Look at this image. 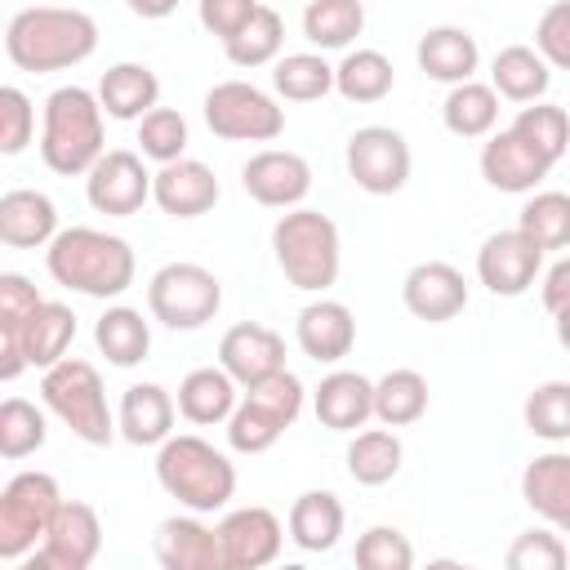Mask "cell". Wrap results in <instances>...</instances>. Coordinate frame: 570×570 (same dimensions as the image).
<instances>
[{"instance_id":"cell-1","label":"cell","mask_w":570,"mask_h":570,"mask_svg":"<svg viewBox=\"0 0 570 570\" xmlns=\"http://www.w3.org/2000/svg\"><path fill=\"white\" fill-rule=\"evenodd\" d=\"M94 49H98V22L85 9L36 4V9H18L4 27L9 62L31 76L67 71V67L85 62Z\"/></svg>"},{"instance_id":"cell-44","label":"cell","mask_w":570,"mask_h":570,"mask_svg":"<svg viewBox=\"0 0 570 570\" xmlns=\"http://www.w3.org/2000/svg\"><path fill=\"white\" fill-rule=\"evenodd\" d=\"M49 441V419L40 405L22 401V396H9L0 405V454L13 463V459H27L36 454L40 445Z\"/></svg>"},{"instance_id":"cell-37","label":"cell","mask_w":570,"mask_h":570,"mask_svg":"<svg viewBox=\"0 0 570 570\" xmlns=\"http://www.w3.org/2000/svg\"><path fill=\"white\" fill-rule=\"evenodd\" d=\"M45 548L62 552L67 561L94 566V557H98V548H102V521H98V512H94L89 503H80V499H67V503L58 508L49 534H45Z\"/></svg>"},{"instance_id":"cell-51","label":"cell","mask_w":570,"mask_h":570,"mask_svg":"<svg viewBox=\"0 0 570 570\" xmlns=\"http://www.w3.org/2000/svg\"><path fill=\"white\" fill-rule=\"evenodd\" d=\"M40 303H45L40 289L22 272H4L0 276V330H18Z\"/></svg>"},{"instance_id":"cell-6","label":"cell","mask_w":570,"mask_h":570,"mask_svg":"<svg viewBox=\"0 0 570 570\" xmlns=\"http://www.w3.org/2000/svg\"><path fill=\"white\" fill-rule=\"evenodd\" d=\"M40 401L85 445H111V436H120L116 432V414L107 405L102 374L80 356H67L62 365L40 374Z\"/></svg>"},{"instance_id":"cell-43","label":"cell","mask_w":570,"mask_h":570,"mask_svg":"<svg viewBox=\"0 0 570 570\" xmlns=\"http://www.w3.org/2000/svg\"><path fill=\"white\" fill-rule=\"evenodd\" d=\"M521 414H525L530 436H539V441H548V445L570 441V379H548V383H539V387L525 396Z\"/></svg>"},{"instance_id":"cell-48","label":"cell","mask_w":570,"mask_h":570,"mask_svg":"<svg viewBox=\"0 0 570 570\" xmlns=\"http://www.w3.org/2000/svg\"><path fill=\"white\" fill-rule=\"evenodd\" d=\"M31 138H36V107L18 85H4L0 89V151L18 156L27 151Z\"/></svg>"},{"instance_id":"cell-3","label":"cell","mask_w":570,"mask_h":570,"mask_svg":"<svg viewBox=\"0 0 570 570\" xmlns=\"http://www.w3.org/2000/svg\"><path fill=\"white\" fill-rule=\"evenodd\" d=\"M107 156V129H102V102L85 85H58L45 98L40 111V160L62 174H89Z\"/></svg>"},{"instance_id":"cell-23","label":"cell","mask_w":570,"mask_h":570,"mask_svg":"<svg viewBox=\"0 0 570 570\" xmlns=\"http://www.w3.org/2000/svg\"><path fill=\"white\" fill-rule=\"evenodd\" d=\"M481 178L494 187V191H508V196H534V187L548 178L552 165H543L512 129H499L481 142Z\"/></svg>"},{"instance_id":"cell-29","label":"cell","mask_w":570,"mask_h":570,"mask_svg":"<svg viewBox=\"0 0 570 570\" xmlns=\"http://www.w3.org/2000/svg\"><path fill=\"white\" fill-rule=\"evenodd\" d=\"M98 102L111 120H142L160 107V80L147 62H116L98 80Z\"/></svg>"},{"instance_id":"cell-28","label":"cell","mask_w":570,"mask_h":570,"mask_svg":"<svg viewBox=\"0 0 570 570\" xmlns=\"http://www.w3.org/2000/svg\"><path fill=\"white\" fill-rule=\"evenodd\" d=\"M419 71L428 80H441V85H468L481 67V49H476V36L463 31V27H432L419 36Z\"/></svg>"},{"instance_id":"cell-4","label":"cell","mask_w":570,"mask_h":570,"mask_svg":"<svg viewBox=\"0 0 570 570\" xmlns=\"http://www.w3.org/2000/svg\"><path fill=\"white\" fill-rule=\"evenodd\" d=\"M156 481L169 499H178L191 517L218 512L236 494V463L214 450L205 436L178 432L156 450Z\"/></svg>"},{"instance_id":"cell-2","label":"cell","mask_w":570,"mask_h":570,"mask_svg":"<svg viewBox=\"0 0 570 570\" xmlns=\"http://www.w3.org/2000/svg\"><path fill=\"white\" fill-rule=\"evenodd\" d=\"M45 267L62 289L85 298H120L138 272L129 240L102 227H62L45 249Z\"/></svg>"},{"instance_id":"cell-54","label":"cell","mask_w":570,"mask_h":570,"mask_svg":"<svg viewBox=\"0 0 570 570\" xmlns=\"http://www.w3.org/2000/svg\"><path fill=\"white\" fill-rule=\"evenodd\" d=\"M419 570H476V566H468V561H459V557H432V561L419 566Z\"/></svg>"},{"instance_id":"cell-35","label":"cell","mask_w":570,"mask_h":570,"mask_svg":"<svg viewBox=\"0 0 570 570\" xmlns=\"http://www.w3.org/2000/svg\"><path fill=\"white\" fill-rule=\"evenodd\" d=\"M392 85H396V71L383 49H352L334 67V89L347 102H383L392 94Z\"/></svg>"},{"instance_id":"cell-32","label":"cell","mask_w":570,"mask_h":570,"mask_svg":"<svg viewBox=\"0 0 570 570\" xmlns=\"http://www.w3.org/2000/svg\"><path fill=\"white\" fill-rule=\"evenodd\" d=\"M94 343L98 352L116 365V370H134L138 361H147L151 352V325L138 307H125V303H111L98 321H94Z\"/></svg>"},{"instance_id":"cell-25","label":"cell","mask_w":570,"mask_h":570,"mask_svg":"<svg viewBox=\"0 0 570 570\" xmlns=\"http://www.w3.org/2000/svg\"><path fill=\"white\" fill-rule=\"evenodd\" d=\"M174 414H178V401L160 383H129L120 392V405H116V432L129 445H156L160 450L174 436Z\"/></svg>"},{"instance_id":"cell-46","label":"cell","mask_w":570,"mask_h":570,"mask_svg":"<svg viewBox=\"0 0 570 570\" xmlns=\"http://www.w3.org/2000/svg\"><path fill=\"white\" fill-rule=\"evenodd\" d=\"M503 570H570V548L557 530L534 525V530H521L508 543Z\"/></svg>"},{"instance_id":"cell-38","label":"cell","mask_w":570,"mask_h":570,"mask_svg":"<svg viewBox=\"0 0 570 570\" xmlns=\"http://www.w3.org/2000/svg\"><path fill=\"white\" fill-rule=\"evenodd\" d=\"M365 27V4L361 0H312L303 9V36L325 53V49H347Z\"/></svg>"},{"instance_id":"cell-10","label":"cell","mask_w":570,"mask_h":570,"mask_svg":"<svg viewBox=\"0 0 570 570\" xmlns=\"http://www.w3.org/2000/svg\"><path fill=\"white\" fill-rule=\"evenodd\" d=\"M200 111H205L209 134L214 138H227V142H272L285 129V107L267 89H258L249 80H223V85H214L205 94Z\"/></svg>"},{"instance_id":"cell-27","label":"cell","mask_w":570,"mask_h":570,"mask_svg":"<svg viewBox=\"0 0 570 570\" xmlns=\"http://www.w3.org/2000/svg\"><path fill=\"white\" fill-rule=\"evenodd\" d=\"M236 405H240V383L223 365H196L178 383V414L196 428L227 423L236 414Z\"/></svg>"},{"instance_id":"cell-8","label":"cell","mask_w":570,"mask_h":570,"mask_svg":"<svg viewBox=\"0 0 570 570\" xmlns=\"http://www.w3.org/2000/svg\"><path fill=\"white\" fill-rule=\"evenodd\" d=\"M62 503L67 499H62V490L49 472L9 476L4 490H0V557L22 561L27 552H36V543H45Z\"/></svg>"},{"instance_id":"cell-31","label":"cell","mask_w":570,"mask_h":570,"mask_svg":"<svg viewBox=\"0 0 570 570\" xmlns=\"http://www.w3.org/2000/svg\"><path fill=\"white\" fill-rule=\"evenodd\" d=\"M285 525H289V539L303 552H330L343 539L347 512H343V503H338L334 490H303L289 503V521Z\"/></svg>"},{"instance_id":"cell-12","label":"cell","mask_w":570,"mask_h":570,"mask_svg":"<svg viewBox=\"0 0 570 570\" xmlns=\"http://www.w3.org/2000/svg\"><path fill=\"white\" fill-rule=\"evenodd\" d=\"M343 165H347V178L370 191V196H392L410 183V142L401 129L392 125H361L347 147H343Z\"/></svg>"},{"instance_id":"cell-17","label":"cell","mask_w":570,"mask_h":570,"mask_svg":"<svg viewBox=\"0 0 570 570\" xmlns=\"http://www.w3.org/2000/svg\"><path fill=\"white\" fill-rule=\"evenodd\" d=\"M218 539H223V552H227L232 570H267L281 557L285 525L272 508L249 503V508H232L218 521Z\"/></svg>"},{"instance_id":"cell-7","label":"cell","mask_w":570,"mask_h":570,"mask_svg":"<svg viewBox=\"0 0 570 570\" xmlns=\"http://www.w3.org/2000/svg\"><path fill=\"white\" fill-rule=\"evenodd\" d=\"M303 401H307V387H303V379L294 370H281V374L245 387L236 414L227 419V445L236 454H263V450H272L285 436V428L298 423Z\"/></svg>"},{"instance_id":"cell-55","label":"cell","mask_w":570,"mask_h":570,"mask_svg":"<svg viewBox=\"0 0 570 570\" xmlns=\"http://www.w3.org/2000/svg\"><path fill=\"white\" fill-rule=\"evenodd\" d=\"M552 334H557V343L570 352V312H566V316H552Z\"/></svg>"},{"instance_id":"cell-5","label":"cell","mask_w":570,"mask_h":570,"mask_svg":"<svg viewBox=\"0 0 570 570\" xmlns=\"http://www.w3.org/2000/svg\"><path fill=\"white\" fill-rule=\"evenodd\" d=\"M272 254L281 276L303 294H325L343 267V240L330 214L321 209H289L272 227Z\"/></svg>"},{"instance_id":"cell-14","label":"cell","mask_w":570,"mask_h":570,"mask_svg":"<svg viewBox=\"0 0 570 570\" xmlns=\"http://www.w3.org/2000/svg\"><path fill=\"white\" fill-rule=\"evenodd\" d=\"M539 276H543V249L525 232L508 227V232H494V236L481 240V249H476V281L494 298H521Z\"/></svg>"},{"instance_id":"cell-36","label":"cell","mask_w":570,"mask_h":570,"mask_svg":"<svg viewBox=\"0 0 570 570\" xmlns=\"http://www.w3.org/2000/svg\"><path fill=\"white\" fill-rule=\"evenodd\" d=\"M441 120L454 138H490L499 125V94L481 80L454 85L441 102Z\"/></svg>"},{"instance_id":"cell-53","label":"cell","mask_w":570,"mask_h":570,"mask_svg":"<svg viewBox=\"0 0 570 570\" xmlns=\"http://www.w3.org/2000/svg\"><path fill=\"white\" fill-rule=\"evenodd\" d=\"M13 570H89V566H80V561H67L62 552H53V548H36V552H27L22 561H13Z\"/></svg>"},{"instance_id":"cell-30","label":"cell","mask_w":570,"mask_h":570,"mask_svg":"<svg viewBox=\"0 0 570 570\" xmlns=\"http://www.w3.org/2000/svg\"><path fill=\"white\" fill-rule=\"evenodd\" d=\"M548 85H552V67L543 62V53L534 45H508L490 62V89L508 102L534 107V102H543Z\"/></svg>"},{"instance_id":"cell-42","label":"cell","mask_w":570,"mask_h":570,"mask_svg":"<svg viewBox=\"0 0 570 570\" xmlns=\"http://www.w3.org/2000/svg\"><path fill=\"white\" fill-rule=\"evenodd\" d=\"M272 89L285 102H316L334 89V67L325 62V53H285L272 67Z\"/></svg>"},{"instance_id":"cell-33","label":"cell","mask_w":570,"mask_h":570,"mask_svg":"<svg viewBox=\"0 0 570 570\" xmlns=\"http://www.w3.org/2000/svg\"><path fill=\"white\" fill-rule=\"evenodd\" d=\"M343 459H347V476L356 485H387L405 463V445L392 428H365L347 441Z\"/></svg>"},{"instance_id":"cell-11","label":"cell","mask_w":570,"mask_h":570,"mask_svg":"<svg viewBox=\"0 0 570 570\" xmlns=\"http://www.w3.org/2000/svg\"><path fill=\"white\" fill-rule=\"evenodd\" d=\"M71 338H76V312L67 303L45 298L18 330H0V379L13 383L27 365L31 370L62 365Z\"/></svg>"},{"instance_id":"cell-56","label":"cell","mask_w":570,"mask_h":570,"mask_svg":"<svg viewBox=\"0 0 570 570\" xmlns=\"http://www.w3.org/2000/svg\"><path fill=\"white\" fill-rule=\"evenodd\" d=\"M272 570H307V566H298V561H285V566H272Z\"/></svg>"},{"instance_id":"cell-9","label":"cell","mask_w":570,"mask_h":570,"mask_svg":"<svg viewBox=\"0 0 570 570\" xmlns=\"http://www.w3.org/2000/svg\"><path fill=\"white\" fill-rule=\"evenodd\" d=\"M223 307V281L200 263H165L147 281V312L165 330H200Z\"/></svg>"},{"instance_id":"cell-18","label":"cell","mask_w":570,"mask_h":570,"mask_svg":"<svg viewBox=\"0 0 570 570\" xmlns=\"http://www.w3.org/2000/svg\"><path fill=\"white\" fill-rule=\"evenodd\" d=\"M218 365L245 387L272 379L285 370V338L272 330V325H258V321H240L232 325L223 338H218Z\"/></svg>"},{"instance_id":"cell-45","label":"cell","mask_w":570,"mask_h":570,"mask_svg":"<svg viewBox=\"0 0 570 570\" xmlns=\"http://www.w3.org/2000/svg\"><path fill=\"white\" fill-rule=\"evenodd\" d=\"M187 142H191L187 120L174 107H156L151 116L138 120V156L142 160H156L160 169L174 165V160H183L187 156Z\"/></svg>"},{"instance_id":"cell-21","label":"cell","mask_w":570,"mask_h":570,"mask_svg":"<svg viewBox=\"0 0 570 570\" xmlns=\"http://www.w3.org/2000/svg\"><path fill=\"white\" fill-rule=\"evenodd\" d=\"M151 548H156L160 570H232L223 539H218V525H205L200 517L160 521Z\"/></svg>"},{"instance_id":"cell-22","label":"cell","mask_w":570,"mask_h":570,"mask_svg":"<svg viewBox=\"0 0 570 570\" xmlns=\"http://www.w3.org/2000/svg\"><path fill=\"white\" fill-rule=\"evenodd\" d=\"M525 508L557 534H570V450H543L521 468Z\"/></svg>"},{"instance_id":"cell-26","label":"cell","mask_w":570,"mask_h":570,"mask_svg":"<svg viewBox=\"0 0 570 570\" xmlns=\"http://www.w3.org/2000/svg\"><path fill=\"white\" fill-rule=\"evenodd\" d=\"M312 410H316L321 428L356 432L374 419V383L356 370H330L312 392Z\"/></svg>"},{"instance_id":"cell-13","label":"cell","mask_w":570,"mask_h":570,"mask_svg":"<svg viewBox=\"0 0 570 570\" xmlns=\"http://www.w3.org/2000/svg\"><path fill=\"white\" fill-rule=\"evenodd\" d=\"M151 169L138 151L111 147L89 174H85V200L107 218H129L151 200Z\"/></svg>"},{"instance_id":"cell-20","label":"cell","mask_w":570,"mask_h":570,"mask_svg":"<svg viewBox=\"0 0 570 570\" xmlns=\"http://www.w3.org/2000/svg\"><path fill=\"white\" fill-rule=\"evenodd\" d=\"M218 196H223V187H218L214 169L196 156H183V160L156 169V178H151V200L160 205V214L183 218V223L209 214L218 205Z\"/></svg>"},{"instance_id":"cell-50","label":"cell","mask_w":570,"mask_h":570,"mask_svg":"<svg viewBox=\"0 0 570 570\" xmlns=\"http://www.w3.org/2000/svg\"><path fill=\"white\" fill-rule=\"evenodd\" d=\"M254 13H258V0H200V9H196L200 27L214 31L223 45H227L232 36H240Z\"/></svg>"},{"instance_id":"cell-24","label":"cell","mask_w":570,"mask_h":570,"mask_svg":"<svg viewBox=\"0 0 570 570\" xmlns=\"http://www.w3.org/2000/svg\"><path fill=\"white\" fill-rule=\"evenodd\" d=\"M58 205L36 187H9L0 196V240L9 249H49L58 240Z\"/></svg>"},{"instance_id":"cell-16","label":"cell","mask_w":570,"mask_h":570,"mask_svg":"<svg viewBox=\"0 0 570 570\" xmlns=\"http://www.w3.org/2000/svg\"><path fill=\"white\" fill-rule=\"evenodd\" d=\"M468 276L454 267V263H441V258H428V263H414L401 281V303L414 321H428V325H445L454 321L463 307H468Z\"/></svg>"},{"instance_id":"cell-41","label":"cell","mask_w":570,"mask_h":570,"mask_svg":"<svg viewBox=\"0 0 570 570\" xmlns=\"http://www.w3.org/2000/svg\"><path fill=\"white\" fill-rule=\"evenodd\" d=\"M281 45H285V22H281V13L272 9V4H258V13L245 22V31L240 36H232L227 45H223V53H227V62L232 67H276L281 62Z\"/></svg>"},{"instance_id":"cell-39","label":"cell","mask_w":570,"mask_h":570,"mask_svg":"<svg viewBox=\"0 0 570 570\" xmlns=\"http://www.w3.org/2000/svg\"><path fill=\"white\" fill-rule=\"evenodd\" d=\"M543 165H557L566 151H570V116L557 107V102H534V107H521L517 120L508 125Z\"/></svg>"},{"instance_id":"cell-19","label":"cell","mask_w":570,"mask_h":570,"mask_svg":"<svg viewBox=\"0 0 570 570\" xmlns=\"http://www.w3.org/2000/svg\"><path fill=\"white\" fill-rule=\"evenodd\" d=\"M294 343L316 365H338L356 347V316L338 298H312L294 316Z\"/></svg>"},{"instance_id":"cell-47","label":"cell","mask_w":570,"mask_h":570,"mask_svg":"<svg viewBox=\"0 0 570 570\" xmlns=\"http://www.w3.org/2000/svg\"><path fill=\"white\" fill-rule=\"evenodd\" d=\"M352 561H356V570H419L414 566V543L396 525H370L356 539Z\"/></svg>"},{"instance_id":"cell-15","label":"cell","mask_w":570,"mask_h":570,"mask_svg":"<svg viewBox=\"0 0 570 570\" xmlns=\"http://www.w3.org/2000/svg\"><path fill=\"white\" fill-rule=\"evenodd\" d=\"M240 187L249 200L289 214V209H303V200L312 191V165L298 151L263 147L240 165Z\"/></svg>"},{"instance_id":"cell-52","label":"cell","mask_w":570,"mask_h":570,"mask_svg":"<svg viewBox=\"0 0 570 570\" xmlns=\"http://www.w3.org/2000/svg\"><path fill=\"white\" fill-rule=\"evenodd\" d=\"M539 298H543V307H548L552 316H566V312H570V254L557 258V263L539 276Z\"/></svg>"},{"instance_id":"cell-34","label":"cell","mask_w":570,"mask_h":570,"mask_svg":"<svg viewBox=\"0 0 570 570\" xmlns=\"http://www.w3.org/2000/svg\"><path fill=\"white\" fill-rule=\"evenodd\" d=\"M428 414V379L419 370H387L379 383H374V419L383 428H410Z\"/></svg>"},{"instance_id":"cell-49","label":"cell","mask_w":570,"mask_h":570,"mask_svg":"<svg viewBox=\"0 0 570 570\" xmlns=\"http://www.w3.org/2000/svg\"><path fill=\"white\" fill-rule=\"evenodd\" d=\"M534 49L543 53L548 67L570 71V0H557L539 13L534 22Z\"/></svg>"},{"instance_id":"cell-40","label":"cell","mask_w":570,"mask_h":570,"mask_svg":"<svg viewBox=\"0 0 570 570\" xmlns=\"http://www.w3.org/2000/svg\"><path fill=\"white\" fill-rule=\"evenodd\" d=\"M517 232H525L543 254L570 249V191H534L517 214Z\"/></svg>"}]
</instances>
